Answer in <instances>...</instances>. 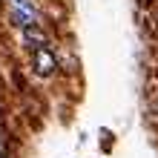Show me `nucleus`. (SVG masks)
I'll list each match as a JSON object with an SVG mask.
<instances>
[{
	"label": "nucleus",
	"instance_id": "3",
	"mask_svg": "<svg viewBox=\"0 0 158 158\" xmlns=\"http://www.w3.org/2000/svg\"><path fill=\"white\" fill-rule=\"evenodd\" d=\"M23 38H26V43H35V49L38 46H46V35L38 29V23H32V26H23Z\"/></svg>",
	"mask_w": 158,
	"mask_h": 158
},
{
	"label": "nucleus",
	"instance_id": "1",
	"mask_svg": "<svg viewBox=\"0 0 158 158\" xmlns=\"http://www.w3.org/2000/svg\"><path fill=\"white\" fill-rule=\"evenodd\" d=\"M12 17L17 26H32L38 23V12H35L32 0H12Z\"/></svg>",
	"mask_w": 158,
	"mask_h": 158
},
{
	"label": "nucleus",
	"instance_id": "2",
	"mask_svg": "<svg viewBox=\"0 0 158 158\" xmlns=\"http://www.w3.org/2000/svg\"><path fill=\"white\" fill-rule=\"evenodd\" d=\"M35 66H38L40 75H52V69H55V58L46 52V46H38V49H35Z\"/></svg>",
	"mask_w": 158,
	"mask_h": 158
}]
</instances>
